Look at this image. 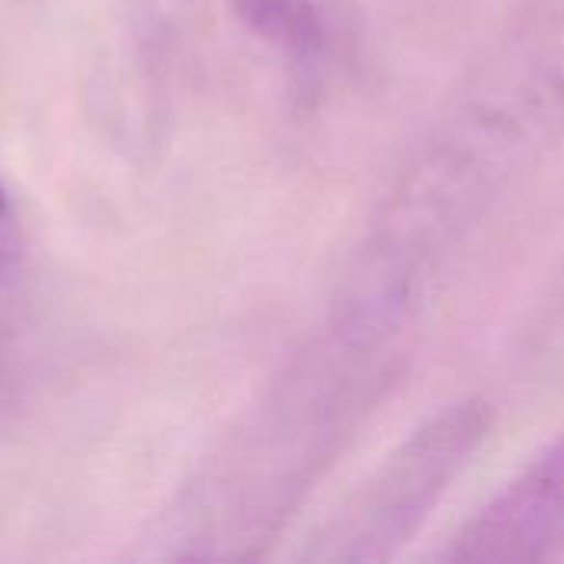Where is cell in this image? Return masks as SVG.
<instances>
[{"mask_svg": "<svg viewBox=\"0 0 564 564\" xmlns=\"http://www.w3.org/2000/svg\"><path fill=\"white\" fill-rule=\"evenodd\" d=\"M564 132V0L529 3L403 169L350 278L423 307L426 291Z\"/></svg>", "mask_w": 564, "mask_h": 564, "instance_id": "1", "label": "cell"}, {"mask_svg": "<svg viewBox=\"0 0 564 564\" xmlns=\"http://www.w3.org/2000/svg\"><path fill=\"white\" fill-rule=\"evenodd\" d=\"M397 357V337L334 307L182 492L172 555L258 558L357 436Z\"/></svg>", "mask_w": 564, "mask_h": 564, "instance_id": "2", "label": "cell"}, {"mask_svg": "<svg viewBox=\"0 0 564 564\" xmlns=\"http://www.w3.org/2000/svg\"><path fill=\"white\" fill-rule=\"evenodd\" d=\"M489 433L482 403H453L420 423L324 522L304 558L380 562L397 555L473 463Z\"/></svg>", "mask_w": 564, "mask_h": 564, "instance_id": "3", "label": "cell"}, {"mask_svg": "<svg viewBox=\"0 0 564 564\" xmlns=\"http://www.w3.org/2000/svg\"><path fill=\"white\" fill-rule=\"evenodd\" d=\"M564 555V440L489 502L456 539L459 562H539Z\"/></svg>", "mask_w": 564, "mask_h": 564, "instance_id": "4", "label": "cell"}, {"mask_svg": "<svg viewBox=\"0 0 564 564\" xmlns=\"http://www.w3.org/2000/svg\"><path fill=\"white\" fill-rule=\"evenodd\" d=\"M231 10L268 43L294 59H311L324 43V26L314 0H228Z\"/></svg>", "mask_w": 564, "mask_h": 564, "instance_id": "5", "label": "cell"}, {"mask_svg": "<svg viewBox=\"0 0 564 564\" xmlns=\"http://www.w3.org/2000/svg\"><path fill=\"white\" fill-rule=\"evenodd\" d=\"M20 248H23V241H20L17 212H13V205H10V198H7V192L0 185V278L17 268Z\"/></svg>", "mask_w": 564, "mask_h": 564, "instance_id": "6", "label": "cell"}]
</instances>
